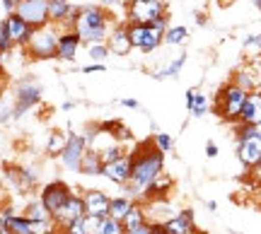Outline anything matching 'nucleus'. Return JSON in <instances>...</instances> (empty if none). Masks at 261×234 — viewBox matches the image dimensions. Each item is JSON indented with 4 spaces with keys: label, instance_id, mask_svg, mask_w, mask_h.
I'll use <instances>...</instances> for the list:
<instances>
[{
    "label": "nucleus",
    "instance_id": "16",
    "mask_svg": "<svg viewBox=\"0 0 261 234\" xmlns=\"http://www.w3.org/2000/svg\"><path fill=\"white\" fill-rule=\"evenodd\" d=\"M75 15H77V5H73V0H48V17L61 29L73 27Z\"/></svg>",
    "mask_w": 261,
    "mask_h": 234
},
{
    "label": "nucleus",
    "instance_id": "20",
    "mask_svg": "<svg viewBox=\"0 0 261 234\" xmlns=\"http://www.w3.org/2000/svg\"><path fill=\"white\" fill-rule=\"evenodd\" d=\"M240 121L249 123V126H261V87L252 90L244 99L242 113H240Z\"/></svg>",
    "mask_w": 261,
    "mask_h": 234
},
{
    "label": "nucleus",
    "instance_id": "15",
    "mask_svg": "<svg viewBox=\"0 0 261 234\" xmlns=\"http://www.w3.org/2000/svg\"><path fill=\"white\" fill-rule=\"evenodd\" d=\"M107 46L112 51V56H128L133 51V44H130L128 37V22H116L107 37Z\"/></svg>",
    "mask_w": 261,
    "mask_h": 234
},
{
    "label": "nucleus",
    "instance_id": "36",
    "mask_svg": "<svg viewBox=\"0 0 261 234\" xmlns=\"http://www.w3.org/2000/svg\"><path fill=\"white\" fill-rule=\"evenodd\" d=\"M61 232L63 234H87V229H85V215L73 220V222H68L65 227H61Z\"/></svg>",
    "mask_w": 261,
    "mask_h": 234
},
{
    "label": "nucleus",
    "instance_id": "23",
    "mask_svg": "<svg viewBox=\"0 0 261 234\" xmlns=\"http://www.w3.org/2000/svg\"><path fill=\"white\" fill-rule=\"evenodd\" d=\"M187 66V53H179L177 58H172L169 63H165L162 68H158L155 73H152V77L155 80H169V77H179V73H181V68Z\"/></svg>",
    "mask_w": 261,
    "mask_h": 234
},
{
    "label": "nucleus",
    "instance_id": "54",
    "mask_svg": "<svg viewBox=\"0 0 261 234\" xmlns=\"http://www.w3.org/2000/svg\"><path fill=\"white\" fill-rule=\"evenodd\" d=\"M249 3H252V5H254L256 10H261V0H249Z\"/></svg>",
    "mask_w": 261,
    "mask_h": 234
},
{
    "label": "nucleus",
    "instance_id": "46",
    "mask_svg": "<svg viewBox=\"0 0 261 234\" xmlns=\"http://www.w3.org/2000/svg\"><path fill=\"white\" fill-rule=\"evenodd\" d=\"M0 3H3V8H5V12H15V8H17V3L19 0H0Z\"/></svg>",
    "mask_w": 261,
    "mask_h": 234
},
{
    "label": "nucleus",
    "instance_id": "32",
    "mask_svg": "<svg viewBox=\"0 0 261 234\" xmlns=\"http://www.w3.org/2000/svg\"><path fill=\"white\" fill-rule=\"evenodd\" d=\"M211 99H208V94H203L201 90H198V94H196V99H194V104H191V109H189V113L194 116V119H203L205 113L211 111Z\"/></svg>",
    "mask_w": 261,
    "mask_h": 234
},
{
    "label": "nucleus",
    "instance_id": "9",
    "mask_svg": "<svg viewBox=\"0 0 261 234\" xmlns=\"http://www.w3.org/2000/svg\"><path fill=\"white\" fill-rule=\"evenodd\" d=\"M87 150H90V148H87V140H85L83 133H70L65 150L58 155V159H61V164H63L65 171H77V174H80V164H83V157Z\"/></svg>",
    "mask_w": 261,
    "mask_h": 234
},
{
    "label": "nucleus",
    "instance_id": "25",
    "mask_svg": "<svg viewBox=\"0 0 261 234\" xmlns=\"http://www.w3.org/2000/svg\"><path fill=\"white\" fill-rule=\"evenodd\" d=\"M102 167L104 162L99 157V152L87 150L83 157V164H80V174H85V177H102Z\"/></svg>",
    "mask_w": 261,
    "mask_h": 234
},
{
    "label": "nucleus",
    "instance_id": "52",
    "mask_svg": "<svg viewBox=\"0 0 261 234\" xmlns=\"http://www.w3.org/2000/svg\"><path fill=\"white\" fill-rule=\"evenodd\" d=\"M5 58L8 56H3V53H0V70H5Z\"/></svg>",
    "mask_w": 261,
    "mask_h": 234
},
{
    "label": "nucleus",
    "instance_id": "17",
    "mask_svg": "<svg viewBox=\"0 0 261 234\" xmlns=\"http://www.w3.org/2000/svg\"><path fill=\"white\" fill-rule=\"evenodd\" d=\"M162 227H165V232L167 234H196L194 210H191V208L179 210L177 215H172L169 220H165Z\"/></svg>",
    "mask_w": 261,
    "mask_h": 234
},
{
    "label": "nucleus",
    "instance_id": "19",
    "mask_svg": "<svg viewBox=\"0 0 261 234\" xmlns=\"http://www.w3.org/2000/svg\"><path fill=\"white\" fill-rule=\"evenodd\" d=\"M85 215V200L83 196H77V193H70V198L63 203V208L58 210L56 215V225L58 227H65L68 222H73V220H77V217Z\"/></svg>",
    "mask_w": 261,
    "mask_h": 234
},
{
    "label": "nucleus",
    "instance_id": "13",
    "mask_svg": "<svg viewBox=\"0 0 261 234\" xmlns=\"http://www.w3.org/2000/svg\"><path fill=\"white\" fill-rule=\"evenodd\" d=\"M0 24H3V29L8 32V37L12 39V44H15V46H22V48L27 46L29 37H32V32H34V27H32L29 22H24L17 12H10Z\"/></svg>",
    "mask_w": 261,
    "mask_h": 234
},
{
    "label": "nucleus",
    "instance_id": "11",
    "mask_svg": "<svg viewBox=\"0 0 261 234\" xmlns=\"http://www.w3.org/2000/svg\"><path fill=\"white\" fill-rule=\"evenodd\" d=\"M15 12L24 22H29L34 29L51 22V17H48V0H19Z\"/></svg>",
    "mask_w": 261,
    "mask_h": 234
},
{
    "label": "nucleus",
    "instance_id": "35",
    "mask_svg": "<svg viewBox=\"0 0 261 234\" xmlns=\"http://www.w3.org/2000/svg\"><path fill=\"white\" fill-rule=\"evenodd\" d=\"M19 169V181H22V191H29V188H34L39 184V174L37 169L32 167H17Z\"/></svg>",
    "mask_w": 261,
    "mask_h": 234
},
{
    "label": "nucleus",
    "instance_id": "10",
    "mask_svg": "<svg viewBox=\"0 0 261 234\" xmlns=\"http://www.w3.org/2000/svg\"><path fill=\"white\" fill-rule=\"evenodd\" d=\"M70 193H73V188L68 186L65 181L54 179V181H48V184H44V186H41V191H39V200L44 203V208H46V210H51V213L56 215L58 210L63 208L65 200L70 198Z\"/></svg>",
    "mask_w": 261,
    "mask_h": 234
},
{
    "label": "nucleus",
    "instance_id": "21",
    "mask_svg": "<svg viewBox=\"0 0 261 234\" xmlns=\"http://www.w3.org/2000/svg\"><path fill=\"white\" fill-rule=\"evenodd\" d=\"M5 217H8V232L10 234H34V225H32V220L27 215H17V213H12V208L5 206L0 208Z\"/></svg>",
    "mask_w": 261,
    "mask_h": 234
},
{
    "label": "nucleus",
    "instance_id": "2",
    "mask_svg": "<svg viewBox=\"0 0 261 234\" xmlns=\"http://www.w3.org/2000/svg\"><path fill=\"white\" fill-rule=\"evenodd\" d=\"M116 24L109 10L99 5V3H90V5H80L77 15L73 19V29L80 34L83 44H97V41H107L112 27Z\"/></svg>",
    "mask_w": 261,
    "mask_h": 234
},
{
    "label": "nucleus",
    "instance_id": "4",
    "mask_svg": "<svg viewBox=\"0 0 261 234\" xmlns=\"http://www.w3.org/2000/svg\"><path fill=\"white\" fill-rule=\"evenodd\" d=\"M58 37H61V27L54 24V22L34 29L27 41V46H24L27 56L34 58V61H51V58H56Z\"/></svg>",
    "mask_w": 261,
    "mask_h": 234
},
{
    "label": "nucleus",
    "instance_id": "5",
    "mask_svg": "<svg viewBox=\"0 0 261 234\" xmlns=\"http://www.w3.org/2000/svg\"><path fill=\"white\" fill-rule=\"evenodd\" d=\"M44 87L34 75L19 77L15 87H12V102H15V121L22 119L27 111H32L39 102H41Z\"/></svg>",
    "mask_w": 261,
    "mask_h": 234
},
{
    "label": "nucleus",
    "instance_id": "53",
    "mask_svg": "<svg viewBox=\"0 0 261 234\" xmlns=\"http://www.w3.org/2000/svg\"><path fill=\"white\" fill-rule=\"evenodd\" d=\"M44 234H63V232H61V227H56V229H48V232H44Z\"/></svg>",
    "mask_w": 261,
    "mask_h": 234
},
{
    "label": "nucleus",
    "instance_id": "47",
    "mask_svg": "<svg viewBox=\"0 0 261 234\" xmlns=\"http://www.w3.org/2000/svg\"><path fill=\"white\" fill-rule=\"evenodd\" d=\"M5 92V70H0V94Z\"/></svg>",
    "mask_w": 261,
    "mask_h": 234
},
{
    "label": "nucleus",
    "instance_id": "45",
    "mask_svg": "<svg viewBox=\"0 0 261 234\" xmlns=\"http://www.w3.org/2000/svg\"><path fill=\"white\" fill-rule=\"evenodd\" d=\"M119 104H121V106H126V109H138V102H136L133 97H123Z\"/></svg>",
    "mask_w": 261,
    "mask_h": 234
},
{
    "label": "nucleus",
    "instance_id": "39",
    "mask_svg": "<svg viewBox=\"0 0 261 234\" xmlns=\"http://www.w3.org/2000/svg\"><path fill=\"white\" fill-rule=\"evenodd\" d=\"M114 135H116V140L121 142H128V140H133V135H130V131H128V126H126V123H121L119 121V126H116V128H114Z\"/></svg>",
    "mask_w": 261,
    "mask_h": 234
},
{
    "label": "nucleus",
    "instance_id": "34",
    "mask_svg": "<svg viewBox=\"0 0 261 234\" xmlns=\"http://www.w3.org/2000/svg\"><path fill=\"white\" fill-rule=\"evenodd\" d=\"M152 145H155V148H158L160 152H165V155H169V152L174 150V138H172L169 133L158 131L155 135H152Z\"/></svg>",
    "mask_w": 261,
    "mask_h": 234
},
{
    "label": "nucleus",
    "instance_id": "42",
    "mask_svg": "<svg viewBox=\"0 0 261 234\" xmlns=\"http://www.w3.org/2000/svg\"><path fill=\"white\" fill-rule=\"evenodd\" d=\"M196 94H198V87H191V90H187V94H184V104H187V111L191 109V104H194Z\"/></svg>",
    "mask_w": 261,
    "mask_h": 234
},
{
    "label": "nucleus",
    "instance_id": "51",
    "mask_svg": "<svg viewBox=\"0 0 261 234\" xmlns=\"http://www.w3.org/2000/svg\"><path fill=\"white\" fill-rule=\"evenodd\" d=\"M196 22H198V24H205V15H196Z\"/></svg>",
    "mask_w": 261,
    "mask_h": 234
},
{
    "label": "nucleus",
    "instance_id": "29",
    "mask_svg": "<svg viewBox=\"0 0 261 234\" xmlns=\"http://www.w3.org/2000/svg\"><path fill=\"white\" fill-rule=\"evenodd\" d=\"M121 222H123V227H126V229H130V227H138V225H143V222H148L145 206L136 200V203H133V208H130L128 213H126V217H123Z\"/></svg>",
    "mask_w": 261,
    "mask_h": 234
},
{
    "label": "nucleus",
    "instance_id": "28",
    "mask_svg": "<svg viewBox=\"0 0 261 234\" xmlns=\"http://www.w3.org/2000/svg\"><path fill=\"white\" fill-rule=\"evenodd\" d=\"M187 41H189V29L184 24H177V27L169 24V29L165 32V39H162L165 46H184Z\"/></svg>",
    "mask_w": 261,
    "mask_h": 234
},
{
    "label": "nucleus",
    "instance_id": "7",
    "mask_svg": "<svg viewBox=\"0 0 261 234\" xmlns=\"http://www.w3.org/2000/svg\"><path fill=\"white\" fill-rule=\"evenodd\" d=\"M162 15H167V0H128L126 3V22L150 24Z\"/></svg>",
    "mask_w": 261,
    "mask_h": 234
},
{
    "label": "nucleus",
    "instance_id": "27",
    "mask_svg": "<svg viewBox=\"0 0 261 234\" xmlns=\"http://www.w3.org/2000/svg\"><path fill=\"white\" fill-rule=\"evenodd\" d=\"M133 203H136V200H133L130 196H114V198H109V215L116 217V220H123L126 213L133 208Z\"/></svg>",
    "mask_w": 261,
    "mask_h": 234
},
{
    "label": "nucleus",
    "instance_id": "8",
    "mask_svg": "<svg viewBox=\"0 0 261 234\" xmlns=\"http://www.w3.org/2000/svg\"><path fill=\"white\" fill-rule=\"evenodd\" d=\"M237 159L242 162L244 169H261V131L247 135V138H237Z\"/></svg>",
    "mask_w": 261,
    "mask_h": 234
},
{
    "label": "nucleus",
    "instance_id": "50",
    "mask_svg": "<svg viewBox=\"0 0 261 234\" xmlns=\"http://www.w3.org/2000/svg\"><path fill=\"white\" fill-rule=\"evenodd\" d=\"M73 106H75V102H63L61 109H63V111H73Z\"/></svg>",
    "mask_w": 261,
    "mask_h": 234
},
{
    "label": "nucleus",
    "instance_id": "18",
    "mask_svg": "<svg viewBox=\"0 0 261 234\" xmlns=\"http://www.w3.org/2000/svg\"><path fill=\"white\" fill-rule=\"evenodd\" d=\"M83 200H85V215H94V217L109 215V196L104 191H99V188L85 191Z\"/></svg>",
    "mask_w": 261,
    "mask_h": 234
},
{
    "label": "nucleus",
    "instance_id": "41",
    "mask_svg": "<svg viewBox=\"0 0 261 234\" xmlns=\"http://www.w3.org/2000/svg\"><path fill=\"white\" fill-rule=\"evenodd\" d=\"M126 234H152V222H143V225L138 227H130V229H126Z\"/></svg>",
    "mask_w": 261,
    "mask_h": 234
},
{
    "label": "nucleus",
    "instance_id": "43",
    "mask_svg": "<svg viewBox=\"0 0 261 234\" xmlns=\"http://www.w3.org/2000/svg\"><path fill=\"white\" fill-rule=\"evenodd\" d=\"M218 152H220V150H218V145H215L213 140L205 142V157H208V159H215V157H218Z\"/></svg>",
    "mask_w": 261,
    "mask_h": 234
},
{
    "label": "nucleus",
    "instance_id": "24",
    "mask_svg": "<svg viewBox=\"0 0 261 234\" xmlns=\"http://www.w3.org/2000/svg\"><path fill=\"white\" fill-rule=\"evenodd\" d=\"M68 138H70V133H65V131H51V133H48V138H46V145H44V152H46L48 157H58V155L65 150Z\"/></svg>",
    "mask_w": 261,
    "mask_h": 234
},
{
    "label": "nucleus",
    "instance_id": "12",
    "mask_svg": "<svg viewBox=\"0 0 261 234\" xmlns=\"http://www.w3.org/2000/svg\"><path fill=\"white\" fill-rule=\"evenodd\" d=\"M83 39L75 32L73 27L61 29V37H58V46H56V61H63V63H73L80 48H83Z\"/></svg>",
    "mask_w": 261,
    "mask_h": 234
},
{
    "label": "nucleus",
    "instance_id": "31",
    "mask_svg": "<svg viewBox=\"0 0 261 234\" xmlns=\"http://www.w3.org/2000/svg\"><path fill=\"white\" fill-rule=\"evenodd\" d=\"M94 234H126V227H123L121 220L107 215V217L99 220V227H97V232Z\"/></svg>",
    "mask_w": 261,
    "mask_h": 234
},
{
    "label": "nucleus",
    "instance_id": "1",
    "mask_svg": "<svg viewBox=\"0 0 261 234\" xmlns=\"http://www.w3.org/2000/svg\"><path fill=\"white\" fill-rule=\"evenodd\" d=\"M160 174H165V152H160L152 145V140L140 142L138 148L130 152V181L123 186V191L133 200L143 203L148 186Z\"/></svg>",
    "mask_w": 261,
    "mask_h": 234
},
{
    "label": "nucleus",
    "instance_id": "6",
    "mask_svg": "<svg viewBox=\"0 0 261 234\" xmlns=\"http://www.w3.org/2000/svg\"><path fill=\"white\" fill-rule=\"evenodd\" d=\"M128 37L130 44L136 51L140 53H155L160 46H162V39H165V32L155 29L152 24H143V22H128Z\"/></svg>",
    "mask_w": 261,
    "mask_h": 234
},
{
    "label": "nucleus",
    "instance_id": "3",
    "mask_svg": "<svg viewBox=\"0 0 261 234\" xmlns=\"http://www.w3.org/2000/svg\"><path fill=\"white\" fill-rule=\"evenodd\" d=\"M247 94H249L247 90H242L240 84H234L232 80H230L227 84L220 87V92L215 94V102H213L215 113L227 123H237L240 121V113H242Z\"/></svg>",
    "mask_w": 261,
    "mask_h": 234
},
{
    "label": "nucleus",
    "instance_id": "38",
    "mask_svg": "<svg viewBox=\"0 0 261 234\" xmlns=\"http://www.w3.org/2000/svg\"><path fill=\"white\" fill-rule=\"evenodd\" d=\"M244 51H254V53H261V34H252L242 41Z\"/></svg>",
    "mask_w": 261,
    "mask_h": 234
},
{
    "label": "nucleus",
    "instance_id": "22",
    "mask_svg": "<svg viewBox=\"0 0 261 234\" xmlns=\"http://www.w3.org/2000/svg\"><path fill=\"white\" fill-rule=\"evenodd\" d=\"M174 186V181L169 177H165V174H160L152 184L148 186V191H145V198H143V203H148V200H162V198L167 196V191Z\"/></svg>",
    "mask_w": 261,
    "mask_h": 234
},
{
    "label": "nucleus",
    "instance_id": "37",
    "mask_svg": "<svg viewBox=\"0 0 261 234\" xmlns=\"http://www.w3.org/2000/svg\"><path fill=\"white\" fill-rule=\"evenodd\" d=\"M15 48H17V46L12 44V39L8 37V32H5V29H3V24H0V53H3V56H10Z\"/></svg>",
    "mask_w": 261,
    "mask_h": 234
},
{
    "label": "nucleus",
    "instance_id": "33",
    "mask_svg": "<svg viewBox=\"0 0 261 234\" xmlns=\"http://www.w3.org/2000/svg\"><path fill=\"white\" fill-rule=\"evenodd\" d=\"M10 121H15V102H12V97L3 92L0 94V123Z\"/></svg>",
    "mask_w": 261,
    "mask_h": 234
},
{
    "label": "nucleus",
    "instance_id": "26",
    "mask_svg": "<svg viewBox=\"0 0 261 234\" xmlns=\"http://www.w3.org/2000/svg\"><path fill=\"white\" fill-rule=\"evenodd\" d=\"M232 82L240 84V87H242V90H247V92H252V90L261 87V80L256 77V70H254L252 66H249V68H240V70L232 75Z\"/></svg>",
    "mask_w": 261,
    "mask_h": 234
},
{
    "label": "nucleus",
    "instance_id": "30",
    "mask_svg": "<svg viewBox=\"0 0 261 234\" xmlns=\"http://www.w3.org/2000/svg\"><path fill=\"white\" fill-rule=\"evenodd\" d=\"M87 48V58L92 61V63H104L107 58L112 56V51L107 46V41H97V44H85Z\"/></svg>",
    "mask_w": 261,
    "mask_h": 234
},
{
    "label": "nucleus",
    "instance_id": "49",
    "mask_svg": "<svg viewBox=\"0 0 261 234\" xmlns=\"http://www.w3.org/2000/svg\"><path fill=\"white\" fill-rule=\"evenodd\" d=\"M205 208H208L211 213H215V210H218V203H215V200H208V203H205Z\"/></svg>",
    "mask_w": 261,
    "mask_h": 234
},
{
    "label": "nucleus",
    "instance_id": "44",
    "mask_svg": "<svg viewBox=\"0 0 261 234\" xmlns=\"http://www.w3.org/2000/svg\"><path fill=\"white\" fill-rule=\"evenodd\" d=\"M126 3H128V0H99V5H104V8H107V10H109V8H121V5H123V8H126Z\"/></svg>",
    "mask_w": 261,
    "mask_h": 234
},
{
    "label": "nucleus",
    "instance_id": "48",
    "mask_svg": "<svg viewBox=\"0 0 261 234\" xmlns=\"http://www.w3.org/2000/svg\"><path fill=\"white\" fill-rule=\"evenodd\" d=\"M152 234H167L162 225H152Z\"/></svg>",
    "mask_w": 261,
    "mask_h": 234
},
{
    "label": "nucleus",
    "instance_id": "40",
    "mask_svg": "<svg viewBox=\"0 0 261 234\" xmlns=\"http://www.w3.org/2000/svg\"><path fill=\"white\" fill-rule=\"evenodd\" d=\"M80 73H85V75H92V73H107V66L104 63H87V66L80 68Z\"/></svg>",
    "mask_w": 261,
    "mask_h": 234
},
{
    "label": "nucleus",
    "instance_id": "14",
    "mask_svg": "<svg viewBox=\"0 0 261 234\" xmlns=\"http://www.w3.org/2000/svg\"><path fill=\"white\" fill-rule=\"evenodd\" d=\"M102 177L112 184L126 186L130 181V152H123L119 159H112L102 167Z\"/></svg>",
    "mask_w": 261,
    "mask_h": 234
}]
</instances>
